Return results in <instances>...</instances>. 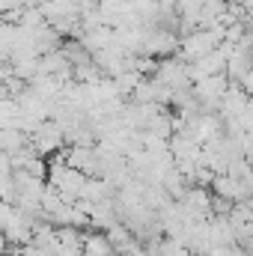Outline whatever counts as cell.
<instances>
[{
	"mask_svg": "<svg viewBox=\"0 0 253 256\" xmlns=\"http://www.w3.org/2000/svg\"><path fill=\"white\" fill-rule=\"evenodd\" d=\"M248 102H250V96L238 86V84H230V90L224 92V98H220V108H218V116L226 122V120H238L244 110H248Z\"/></svg>",
	"mask_w": 253,
	"mask_h": 256,
	"instance_id": "obj_1",
	"label": "cell"
},
{
	"mask_svg": "<svg viewBox=\"0 0 253 256\" xmlns=\"http://www.w3.org/2000/svg\"><path fill=\"white\" fill-rule=\"evenodd\" d=\"M84 256H116V250L110 248L108 236L98 230H86L84 232Z\"/></svg>",
	"mask_w": 253,
	"mask_h": 256,
	"instance_id": "obj_2",
	"label": "cell"
},
{
	"mask_svg": "<svg viewBox=\"0 0 253 256\" xmlns=\"http://www.w3.org/2000/svg\"><path fill=\"white\" fill-rule=\"evenodd\" d=\"M9 78H15V74H12V63H0V86H3Z\"/></svg>",
	"mask_w": 253,
	"mask_h": 256,
	"instance_id": "obj_3",
	"label": "cell"
}]
</instances>
